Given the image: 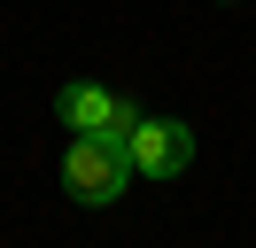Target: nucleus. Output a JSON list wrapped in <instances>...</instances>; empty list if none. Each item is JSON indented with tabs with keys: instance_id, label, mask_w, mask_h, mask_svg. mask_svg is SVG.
<instances>
[{
	"instance_id": "1",
	"label": "nucleus",
	"mask_w": 256,
	"mask_h": 248,
	"mask_svg": "<svg viewBox=\"0 0 256 248\" xmlns=\"http://www.w3.org/2000/svg\"><path fill=\"white\" fill-rule=\"evenodd\" d=\"M132 178H140V170H132L124 140H70V155H62V186H70V202H86V210H109Z\"/></svg>"
},
{
	"instance_id": "2",
	"label": "nucleus",
	"mask_w": 256,
	"mask_h": 248,
	"mask_svg": "<svg viewBox=\"0 0 256 248\" xmlns=\"http://www.w3.org/2000/svg\"><path fill=\"white\" fill-rule=\"evenodd\" d=\"M54 116L70 124V140H132V124H140L148 108H132L124 93H109V86H62L54 93Z\"/></svg>"
},
{
	"instance_id": "3",
	"label": "nucleus",
	"mask_w": 256,
	"mask_h": 248,
	"mask_svg": "<svg viewBox=\"0 0 256 248\" xmlns=\"http://www.w3.org/2000/svg\"><path fill=\"white\" fill-rule=\"evenodd\" d=\"M124 155H132L140 178H178V170L194 163V132H186L178 116H140L132 140H124Z\"/></svg>"
}]
</instances>
